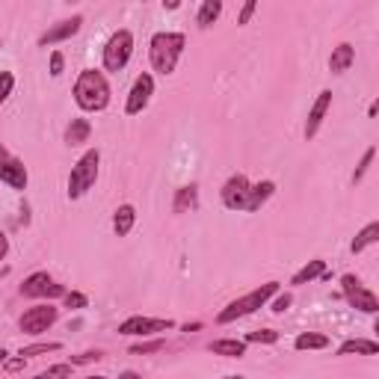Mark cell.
<instances>
[{
  "label": "cell",
  "instance_id": "obj_15",
  "mask_svg": "<svg viewBox=\"0 0 379 379\" xmlns=\"http://www.w3.org/2000/svg\"><path fill=\"white\" fill-rule=\"evenodd\" d=\"M273 193H276V181H258V184H252L243 210H246V214H258V210L267 205V199H270Z\"/></svg>",
  "mask_w": 379,
  "mask_h": 379
},
{
  "label": "cell",
  "instance_id": "obj_20",
  "mask_svg": "<svg viewBox=\"0 0 379 379\" xmlns=\"http://www.w3.org/2000/svg\"><path fill=\"white\" fill-rule=\"evenodd\" d=\"M373 243H379V222H367V226L355 234V240H353V255H359L364 252L367 246H373Z\"/></svg>",
  "mask_w": 379,
  "mask_h": 379
},
{
  "label": "cell",
  "instance_id": "obj_36",
  "mask_svg": "<svg viewBox=\"0 0 379 379\" xmlns=\"http://www.w3.org/2000/svg\"><path fill=\"white\" fill-rule=\"evenodd\" d=\"M255 9H258V3H255V0H246L243 9H240V15H237V24H249V18L255 15Z\"/></svg>",
  "mask_w": 379,
  "mask_h": 379
},
{
  "label": "cell",
  "instance_id": "obj_7",
  "mask_svg": "<svg viewBox=\"0 0 379 379\" xmlns=\"http://www.w3.org/2000/svg\"><path fill=\"white\" fill-rule=\"evenodd\" d=\"M60 320V308L57 305H33L27 308L24 314L18 320V329L24 332V335H42V332H48L53 323Z\"/></svg>",
  "mask_w": 379,
  "mask_h": 379
},
{
  "label": "cell",
  "instance_id": "obj_8",
  "mask_svg": "<svg viewBox=\"0 0 379 379\" xmlns=\"http://www.w3.org/2000/svg\"><path fill=\"white\" fill-rule=\"evenodd\" d=\"M169 329H175V320H166V317H140V314H133V317L119 323V335H130V338H149V335L169 332Z\"/></svg>",
  "mask_w": 379,
  "mask_h": 379
},
{
  "label": "cell",
  "instance_id": "obj_5",
  "mask_svg": "<svg viewBox=\"0 0 379 379\" xmlns=\"http://www.w3.org/2000/svg\"><path fill=\"white\" fill-rule=\"evenodd\" d=\"M341 294H344V299L350 303V308L362 311V314H379V299H376V294L367 291L359 276L344 273V276H341Z\"/></svg>",
  "mask_w": 379,
  "mask_h": 379
},
{
  "label": "cell",
  "instance_id": "obj_19",
  "mask_svg": "<svg viewBox=\"0 0 379 379\" xmlns=\"http://www.w3.org/2000/svg\"><path fill=\"white\" fill-rule=\"evenodd\" d=\"M210 353H214V355H226V359H240V355H246V341L217 338L214 344H210Z\"/></svg>",
  "mask_w": 379,
  "mask_h": 379
},
{
  "label": "cell",
  "instance_id": "obj_26",
  "mask_svg": "<svg viewBox=\"0 0 379 379\" xmlns=\"http://www.w3.org/2000/svg\"><path fill=\"white\" fill-rule=\"evenodd\" d=\"M62 350L60 341H39V344H30V347H21V359H30V355H44V353H57Z\"/></svg>",
  "mask_w": 379,
  "mask_h": 379
},
{
  "label": "cell",
  "instance_id": "obj_30",
  "mask_svg": "<svg viewBox=\"0 0 379 379\" xmlns=\"http://www.w3.org/2000/svg\"><path fill=\"white\" fill-rule=\"evenodd\" d=\"M15 89V74L12 71H0V107L6 104V98L12 95Z\"/></svg>",
  "mask_w": 379,
  "mask_h": 379
},
{
  "label": "cell",
  "instance_id": "obj_14",
  "mask_svg": "<svg viewBox=\"0 0 379 379\" xmlns=\"http://www.w3.org/2000/svg\"><path fill=\"white\" fill-rule=\"evenodd\" d=\"M329 107H332V89H323V92L317 95V101L311 104V110H308V119H305V140H314L317 133H320V125H323V119H326Z\"/></svg>",
  "mask_w": 379,
  "mask_h": 379
},
{
  "label": "cell",
  "instance_id": "obj_11",
  "mask_svg": "<svg viewBox=\"0 0 379 379\" xmlns=\"http://www.w3.org/2000/svg\"><path fill=\"white\" fill-rule=\"evenodd\" d=\"M151 95H154V77H151L149 71H142V74L137 77V81H133L130 92H128V101H125V113H128V116H140L142 110L149 107Z\"/></svg>",
  "mask_w": 379,
  "mask_h": 379
},
{
  "label": "cell",
  "instance_id": "obj_9",
  "mask_svg": "<svg viewBox=\"0 0 379 379\" xmlns=\"http://www.w3.org/2000/svg\"><path fill=\"white\" fill-rule=\"evenodd\" d=\"M69 291H65L62 285H57L51 278V273H30L24 278V285H21V296H30V299H57V296H65Z\"/></svg>",
  "mask_w": 379,
  "mask_h": 379
},
{
  "label": "cell",
  "instance_id": "obj_24",
  "mask_svg": "<svg viewBox=\"0 0 379 379\" xmlns=\"http://www.w3.org/2000/svg\"><path fill=\"white\" fill-rule=\"evenodd\" d=\"M294 347L299 350V353H311V350H326L329 347V338L326 335H320V332H303V335H296V341H294Z\"/></svg>",
  "mask_w": 379,
  "mask_h": 379
},
{
  "label": "cell",
  "instance_id": "obj_33",
  "mask_svg": "<svg viewBox=\"0 0 379 379\" xmlns=\"http://www.w3.org/2000/svg\"><path fill=\"white\" fill-rule=\"evenodd\" d=\"M104 359V353L101 350H89V353H81V355H71V367L74 364H92V362H101Z\"/></svg>",
  "mask_w": 379,
  "mask_h": 379
},
{
  "label": "cell",
  "instance_id": "obj_21",
  "mask_svg": "<svg viewBox=\"0 0 379 379\" xmlns=\"http://www.w3.org/2000/svg\"><path fill=\"white\" fill-rule=\"evenodd\" d=\"M323 273H326V261H323V258H314V261H308L299 273H294L291 285H308V282H314V278H320Z\"/></svg>",
  "mask_w": 379,
  "mask_h": 379
},
{
  "label": "cell",
  "instance_id": "obj_31",
  "mask_svg": "<svg viewBox=\"0 0 379 379\" xmlns=\"http://www.w3.org/2000/svg\"><path fill=\"white\" fill-rule=\"evenodd\" d=\"M163 350V338H154V341H146V344H133L130 353L133 355H149V353H160Z\"/></svg>",
  "mask_w": 379,
  "mask_h": 379
},
{
  "label": "cell",
  "instance_id": "obj_3",
  "mask_svg": "<svg viewBox=\"0 0 379 379\" xmlns=\"http://www.w3.org/2000/svg\"><path fill=\"white\" fill-rule=\"evenodd\" d=\"M278 291H282V287H278V282H267V285L255 287V291H249V294H243V296H237V299H231V303L217 314V323H219V326H228V323H234V320L255 314V311L264 308V305L270 303V299H273Z\"/></svg>",
  "mask_w": 379,
  "mask_h": 379
},
{
  "label": "cell",
  "instance_id": "obj_29",
  "mask_svg": "<svg viewBox=\"0 0 379 379\" xmlns=\"http://www.w3.org/2000/svg\"><path fill=\"white\" fill-rule=\"evenodd\" d=\"M243 341H246V344H276L278 341V332L276 329H255Z\"/></svg>",
  "mask_w": 379,
  "mask_h": 379
},
{
  "label": "cell",
  "instance_id": "obj_18",
  "mask_svg": "<svg viewBox=\"0 0 379 379\" xmlns=\"http://www.w3.org/2000/svg\"><path fill=\"white\" fill-rule=\"evenodd\" d=\"M133 222H137V208L133 205H119L113 214V231L116 237H128L133 231Z\"/></svg>",
  "mask_w": 379,
  "mask_h": 379
},
{
  "label": "cell",
  "instance_id": "obj_42",
  "mask_svg": "<svg viewBox=\"0 0 379 379\" xmlns=\"http://www.w3.org/2000/svg\"><path fill=\"white\" fill-rule=\"evenodd\" d=\"M222 379H246V376H234V373H228V376H222Z\"/></svg>",
  "mask_w": 379,
  "mask_h": 379
},
{
  "label": "cell",
  "instance_id": "obj_37",
  "mask_svg": "<svg viewBox=\"0 0 379 379\" xmlns=\"http://www.w3.org/2000/svg\"><path fill=\"white\" fill-rule=\"evenodd\" d=\"M24 362H27V359H21V355H18V359H6L3 367H6L9 373H18V371H24Z\"/></svg>",
  "mask_w": 379,
  "mask_h": 379
},
{
  "label": "cell",
  "instance_id": "obj_39",
  "mask_svg": "<svg viewBox=\"0 0 379 379\" xmlns=\"http://www.w3.org/2000/svg\"><path fill=\"white\" fill-rule=\"evenodd\" d=\"M119 379H142V376H140L137 371H121V373H119Z\"/></svg>",
  "mask_w": 379,
  "mask_h": 379
},
{
  "label": "cell",
  "instance_id": "obj_25",
  "mask_svg": "<svg viewBox=\"0 0 379 379\" xmlns=\"http://www.w3.org/2000/svg\"><path fill=\"white\" fill-rule=\"evenodd\" d=\"M222 15V3L219 0H205L202 6H199V15H196V24L202 27V30H208L214 21Z\"/></svg>",
  "mask_w": 379,
  "mask_h": 379
},
{
  "label": "cell",
  "instance_id": "obj_34",
  "mask_svg": "<svg viewBox=\"0 0 379 379\" xmlns=\"http://www.w3.org/2000/svg\"><path fill=\"white\" fill-rule=\"evenodd\" d=\"M62 299H65V308H86V305H89L86 294H77V291H69Z\"/></svg>",
  "mask_w": 379,
  "mask_h": 379
},
{
  "label": "cell",
  "instance_id": "obj_41",
  "mask_svg": "<svg viewBox=\"0 0 379 379\" xmlns=\"http://www.w3.org/2000/svg\"><path fill=\"white\" fill-rule=\"evenodd\" d=\"M376 110H379V101H373V104H371V110H367V116L373 119V116H376Z\"/></svg>",
  "mask_w": 379,
  "mask_h": 379
},
{
  "label": "cell",
  "instance_id": "obj_40",
  "mask_svg": "<svg viewBox=\"0 0 379 379\" xmlns=\"http://www.w3.org/2000/svg\"><path fill=\"white\" fill-rule=\"evenodd\" d=\"M6 359H9V353H6L3 347H0V367H3V364H6Z\"/></svg>",
  "mask_w": 379,
  "mask_h": 379
},
{
  "label": "cell",
  "instance_id": "obj_10",
  "mask_svg": "<svg viewBox=\"0 0 379 379\" xmlns=\"http://www.w3.org/2000/svg\"><path fill=\"white\" fill-rule=\"evenodd\" d=\"M0 181L12 190H27V184H30L24 160H18L15 154H9L3 142H0Z\"/></svg>",
  "mask_w": 379,
  "mask_h": 379
},
{
  "label": "cell",
  "instance_id": "obj_16",
  "mask_svg": "<svg viewBox=\"0 0 379 379\" xmlns=\"http://www.w3.org/2000/svg\"><path fill=\"white\" fill-rule=\"evenodd\" d=\"M353 62H355V48H353L350 42H341L338 48H332V57H329V71H332V74L350 71Z\"/></svg>",
  "mask_w": 379,
  "mask_h": 379
},
{
  "label": "cell",
  "instance_id": "obj_13",
  "mask_svg": "<svg viewBox=\"0 0 379 379\" xmlns=\"http://www.w3.org/2000/svg\"><path fill=\"white\" fill-rule=\"evenodd\" d=\"M81 27H83V15H71V18H65V21H57L53 27H48L39 36V44L42 48H51V44H60V42H65V39H71V36H77L81 33Z\"/></svg>",
  "mask_w": 379,
  "mask_h": 379
},
{
  "label": "cell",
  "instance_id": "obj_12",
  "mask_svg": "<svg viewBox=\"0 0 379 379\" xmlns=\"http://www.w3.org/2000/svg\"><path fill=\"white\" fill-rule=\"evenodd\" d=\"M249 178L246 175H231L226 184H222L219 196H222V205H226L228 210H243V205H246V196H249Z\"/></svg>",
  "mask_w": 379,
  "mask_h": 379
},
{
  "label": "cell",
  "instance_id": "obj_27",
  "mask_svg": "<svg viewBox=\"0 0 379 379\" xmlns=\"http://www.w3.org/2000/svg\"><path fill=\"white\" fill-rule=\"evenodd\" d=\"M373 158H376V146H371V149L362 154V160H359V166H355V172H353V184H362L364 181V175H367V169H371Z\"/></svg>",
  "mask_w": 379,
  "mask_h": 379
},
{
  "label": "cell",
  "instance_id": "obj_43",
  "mask_svg": "<svg viewBox=\"0 0 379 379\" xmlns=\"http://www.w3.org/2000/svg\"><path fill=\"white\" fill-rule=\"evenodd\" d=\"M83 379H107V376H83Z\"/></svg>",
  "mask_w": 379,
  "mask_h": 379
},
{
  "label": "cell",
  "instance_id": "obj_28",
  "mask_svg": "<svg viewBox=\"0 0 379 379\" xmlns=\"http://www.w3.org/2000/svg\"><path fill=\"white\" fill-rule=\"evenodd\" d=\"M71 371L74 367L69 362H60V364H51L48 371H42L36 379H71Z\"/></svg>",
  "mask_w": 379,
  "mask_h": 379
},
{
  "label": "cell",
  "instance_id": "obj_38",
  "mask_svg": "<svg viewBox=\"0 0 379 379\" xmlns=\"http://www.w3.org/2000/svg\"><path fill=\"white\" fill-rule=\"evenodd\" d=\"M6 255H9V237H6L3 231H0V261H3Z\"/></svg>",
  "mask_w": 379,
  "mask_h": 379
},
{
  "label": "cell",
  "instance_id": "obj_17",
  "mask_svg": "<svg viewBox=\"0 0 379 379\" xmlns=\"http://www.w3.org/2000/svg\"><path fill=\"white\" fill-rule=\"evenodd\" d=\"M89 137H92V125H89V119H71L69 121V128H65V146L69 149L83 146V142H89Z\"/></svg>",
  "mask_w": 379,
  "mask_h": 379
},
{
  "label": "cell",
  "instance_id": "obj_6",
  "mask_svg": "<svg viewBox=\"0 0 379 379\" xmlns=\"http://www.w3.org/2000/svg\"><path fill=\"white\" fill-rule=\"evenodd\" d=\"M133 57V33L116 30L104 44V71H121Z\"/></svg>",
  "mask_w": 379,
  "mask_h": 379
},
{
  "label": "cell",
  "instance_id": "obj_23",
  "mask_svg": "<svg viewBox=\"0 0 379 379\" xmlns=\"http://www.w3.org/2000/svg\"><path fill=\"white\" fill-rule=\"evenodd\" d=\"M196 202H199V190H196V184H187V187H181V190H178V193H175L172 210H175V214H184L187 208L193 210V208H196Z\"/></svg>",
  "mask_w": 379,
  "mask_h": 379
},
{
  "label": "cell",
  "instance_id": "obj_22",
  "mask_svg": "<svg viewBox=\"0 0 379 379\" xmlns=\"http://www.w3.org/2000/svg\"><path fill=\"white\" fill-rule=\"evenodd\" d=\"M353 353L376 355L379 353V344L376 341H367V338H353V341H344L341 347H338V355H353Z\"/></svg>",
  "mask_w": 379,
  "mask_h": 379
},
{
  "label": "cell",
  "instance_id": "obj_35",
  "mask_svg": "<svg viewBox=\"0 0 379 379\" xmlns=\"http://www.w3.org/2000/svg\"><path fill=\"white\" fill-rule=\"evenodd\" d=\"M65 69V57H62V51H53L51 53V77H60Z\"/></svg>",
  "mask_w": 379,
  "mask_h": 379
},
{
  "label": "cell",
  "instance_id": "obj_4",
  "mask_svg": "<svg viewBox=\"0 0 379 379\" xmlns=\"http://www.w3.org/2000/svg\"><path fill=\"white\" fill-rule=\"evenodd\" d=\"M98 166H101V151H98V149H89L83 158L71 166V175H69V199H81V196H86L89 190L95 187V181H98Z\"/></svg>",
  "mask_w": 379,
  "mask_h": 379
},
{
  "label": "cell",
  "instance_id": "obj_2",
  "mask_svg": "<svg viewBox=\"0 0 379 379\" xmlns=\"http://www.w3.org/2000/svg\"><path fill=\"white\" fill-rule=\"evenodd\" d=\"M187 48V36L184 33H169V30H160L154 33L151 42H149V60H151V69L169 77L178 69V60Z\"/></svg>",
  "mask_w": 379,
  "mask_h": 379
},
{
  "label": "cell",
  "instance_id": "obj_1",
  "mask_svg": "<svg viewBox=\"0 0 379 379\" xmlns=\"http://www.w3.org/2000/svg\"><path fill=\"white\" fill-rule=\"evenodd\" d=\"M74 104L83 113H101L110 107V83L104 71L98 69H83L74 81Z\"/></svg>",
  "mask_w": 379,
  "mask_h": 379
},
{
  "label": "cell",
  "instance_id": "obj_32",
  "mask_svg": "<svg viewBox=\"0 0 379 379\" xmlns=\"http://www.w3.org/2000/svg\"><path fill=\"white\" fill-rule=\"evenodd\" d=\"M291 303H294V296H291V294H282V291H278L276 299L270 303V311H273V314H285V311L291 308Z\"/></svg>",
  "mask_w": 379,
  "mask_h": 379
}]
</instances>
